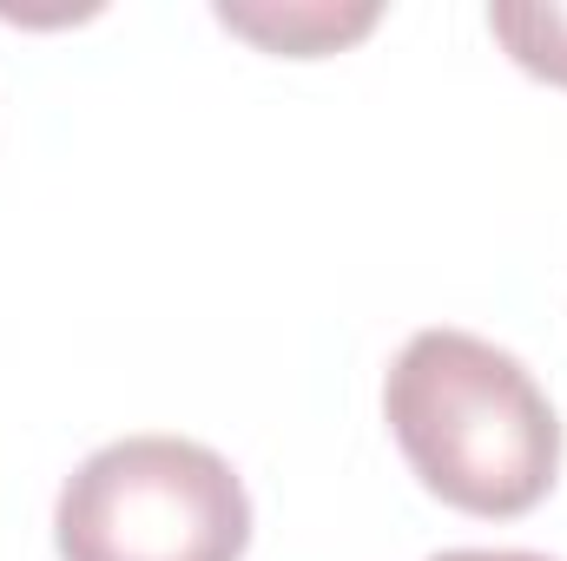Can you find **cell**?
Here are the masks:
<instances>
[{
  "instance_id": "3957f363",
  "label": "cell",
  "mask_w": 567,
  "mask_h": 561,
  "mask_svg": "<svg viewBox=\"0 0 567 561\" xmlns=\"http://www.w3.org/2000/svg\"><path fill=\"white\" fill-rule=\"evenodd\" d=\"M383 20L377 0H218V27L258 40L265 53H337Z\"/></svg>"
},
{
  "instance_id": "277c9868",
  "label": "cell",
  "mask_w": 567,
  "mask_h": 561,
  "mask_svg": "<svg viewBox=\"0 0 567 561\" xmlns=\"http://www.w3.org/2000/svg\"><path fill=\"white\" fill-rule=\"evenodd\" d=\"M488 33L515 53V67H528L548 86H567V0H495Z\"/></svg>"
},
{
  "instance_id": "5b68a950",
  "label": "cell",
  "mask_w": 567,
  "mask_h": 561,
  "mask_svg": "<svg viewBox=\"0 0 567 561\" xmlns=\"http://www.w3.org/2000/svg\"><path fill=\"white\" fill-rule=\"evenodd\" d=\"M429 561H555V555H535V549H442Z\"/></svg>"
},
{
  "instance_id": "7a4b0ae2",
  "label": "cell",
  "mask_w": 567,
  "mask_h": 561,
  "mask_svg": "<svg viewBox=\"0 0 567 561\" xmlns=\"http://www.w3.org/2000/svg\"><path fill=\"white\" fill-rule=\"evenodd\" d=\"M53 542L60 561H238L251 496L192 436H120L66 476Z\"/></svg>"
},
{
  "instance_id": "6da1fadb",
  "label": "cell",
  "mask_w": 567,
  "mask_h": 561,
  "mask_svg": "<svg viewBox=\"0 0 567 561\" xmlns=\"http://www.w3.org/2000/svg\"><path fill=\"white\" fill-rule=\"evenodd\" d=\"M383 417L423 489L462 516H528L555 489L561 417L548 390L475 330H416L390 364Z\"/></svg>"
}]
</instances>
